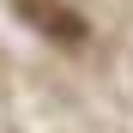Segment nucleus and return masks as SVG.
Listing matches in <instances>:
<instances>
[{"label": "nucleus", "mask_w": 133, "mask_h": 133, "mask_svg": "<svg viewBox=\"0 0 133 133\" xmlns=\"http://www.w3.org/2000/svg\"><path fill=\"white\" fill-rule=\"evenodd\" d=\"M18 12H24L49 42H66V49L85 42V18H79L73 6H61V0H18Z\"/></svg>", "instance_id": "obj_1"}]
</instances>
